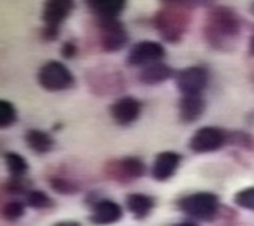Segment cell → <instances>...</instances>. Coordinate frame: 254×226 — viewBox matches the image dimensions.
<instances>
[{"mask_svg":"<svg viewBox=\"0 0 254 226\" xmlns=\"http://www.w3.org/2000/svg\"><path fill=\"white\" fill-rule=\"evenodd\" d=\"M34 189L32 188V181L26 177H10L8 180L3 183V191L10 196H28L29 192Z\"/></svg>","mask_w":254,"mask_h":226,"instance_id":"obj_22","label":"cell"},{"mask_svg":"<svg viewBox=\"0 0 254 226\" xmlns=\"http://www.w3.org/2000/svg\"><path fill=\"white\" fill-rule=\"evenodd\" d=\"M176 207L187 217L198 222H217V218L222 212L219 196L211 191H198L191 194L180 196L176 201Z\"/></svg>","mask_w":254,"mask_h":226,"instance_id":"obj_3","label":"cell"},{"mask_svg":"<svg viewBox=\"0 0 254 226\" xmlns=\"http://www.w3.org/2000/svg\"><path fill=\"white\" fill-rule=\"evenodd\" d=\"M98 45L105 53L121 51L129 42V34L126 31V26L121 19H106L98 21Z\"/></svg>","mask_w":254,"mask_h":226,"instance_id":"obj_8","label":"cell"},{"mask_svg":"<svg viewBox=\"0 0 254 226\" xmlns=\"http://www.w3.org/2000/svg\"><path fill=\"white\" fill-rule=\"evenodd\" d=\"M47 181H49V186L57 192V194L62 196H74L77 192H81L82 186L76 178H72L69 175L64 174H53L47 177Z\"/></svg>","mask_w":254,"mask_h":226,"instance_id":"obj_20","label":"cell"},{"mask_svg":"<svg viewBox=\"0 0 254 226\" xmlns=\"http://www.w3.org/2000/svg\"><path fill=\"white\" fill-rule=\"evenodd\" d=\"M18 122L16 106L8 99H0V127L10 129L11 125Z\"/></svg>","mask_w":254,"mask_h":226,"instance_id":"obj_25","label":"cell"},{"mask_svg":"<svg viewBox=\"0 0 254 226\" xmlns=\"http://www.w3.org/2000/svg\"><path fill=\"white\" fill-rule=\"evenodd\" d=\"M3 162H5V167L8 170L10 177H26L28 175L29 164L21 154H18V152L6 151L3 154Z\"/></svg>","mask_w":254,"mask_h":226,"instance_id":"obj_21","label":"cell"},{"mask_svg":"<svg viewBox=\"0 0 254 226\" xmlns=\"http://www.w3.org/2000/svg\"><path fill=\"white\" fill-rule=\"evenodd\" d=\"M204 2L191 0H163L151 23L158 36L168 44H180L191 26V10Z\"/></svg>","mask_w":254,"mask_h":226,"instance_id":"obj_2","label":"cell"},{"mask_svg":"<svg viewBox=\"0 0 254 226\" xmlns=\"http://www.w3.org/2000/svg\"><path fill=\"white\" fill-rule=\"evenodd\" d=\"M53 226H82V225L76 220H63V222H57Z\"/></svg>","mask_w":254,"mask_h":226,"instance_id":"obj_31","label":"cell"},{"mask_svg":"<svg viewBox=\"0 0 254 226\" xmlns=\"http://www.w3.org/2000/svg\"><path fill=\"white\" fill-rule=\"evenodd\" d=\"M164 56L166 48L161 42L140 41L130 46V50L126 56V63L130 68H143V66L163 61Z\"/></svg>","mask_w":254,"mask_h":226,"instance_id":"obj_10","label":"cell"},{"mask_svg":"<svg viewBox=\"0 0 254 226\" xmlns=\"http://www.w3.org/2000/svg\"><path fill=\"white\" fill-rule=\"evenodd\" d=\"M180 162H182V156L176 151L159 152V154H156L155 161L151 164V169H150L153 180H156L159 183L169 181L171 178L177 174Z\"/></svg>","mask_w":254,"mask_h":226,"instance_id":"obj_12","label":"cell"},{"mask_svg":"<svg viewBox=\"0 0 254 226\" xmlns=\"http://www.w3.org/2000/svg\"><path fill=\"white\" fill-rule=\"evenodd\" d=\"M74 2L72 0H49L44 3L42 8V21L50 28H60L66 19L74 11Z\"/></svg>","mask_w":254,"mask_h":226,"instance_id":"obj_14","label":"cell"},{"mask_svg":"<svg viewBox=\"0 0 254 226\" xmlns=\"http://www.w3.org/2000/svg\"><path fill=\"white\" fill-rule=\"evenodd\" d=\"M233 204L240 209L254 212V186H248V188L237 191L235 196H233Z\"/></svg>","mask_w":254,"mask_h":226,"instance_id":"obj_27","label":"cell"},{"mask_svg":"<svg viewBox=\"0 0 254 226\" xmlns=\"http://www.w3.org/2000/svg\"><path fill=\"white\" fill-rule=\"evenodd\" d=\"M243 21L238 13L225 5H212L206 13L203 24V37L212 50L230 53L242 36Z\"/></svg>","mask_w":254,"mask_h":226,"instance_id":"obj_1","label":"cell"},{"mask_svg":"<svg viewBox=\"0 0 254 226\" xmlns=\"http://www.w3.org/2000/svg\"><path fill=\"white\" fill-rule=\"evenodd\" d=\"M24 141L36 154H49L55 148V139L49 132L41 129H31L24 134Z\"/></svg>","mask_w":254,"mask_h":226,"instance_id":"obj_19","label":"cell"},{"mask_svg":"<svg viewBox=\"0 0 254 226\" xmlns=\"http://www.w3.org/2000/svg\"><path fill=\"white\" fill-rule=\"evenodd\" d=\"M126 209L130 212L132 217L138 222H143L145 218L151 215V212L156 207L155 197L150 194H143V192H132V194L126 196Z\"/></svg>","mask_w":254,"mask_h":226,"instance_id":"obj_18","label":"cell"},{"mask_svg":"<svg viewBox=\"0 0 254 226\" xmlns=\"http://www.w3.org/2000/svg\"><path fill=\"white\" fill-rule=\"evenodd\" d=\"M179 119L182 124H195L201 119L206 111V99L203 95L198 96H180L179 99Z\"/></svg>","mask_w":254,"mask_h":226,"instance_id":"obj_17","label":"cell"},{"mask_svg":"<svg viewBox=\"0 0 254 226\" xmlns=\"http://www.w3.org/2000/svg\"><path fill=\"white\" fill-rule=\"evenodd\" d=\"M62 56L64 59H74L77 56V53H79V46L76 45V42H72V41H66L63 45H62Z\"/></svg>","mask_w":254,"mask_h":226,"instance_id":"obj_28","label":"cell"},{"mask_svg":"<svg viewBox=\"0 0 254 226\" xmlns=\"http://www.w3.org/2000/svg\"><path fill=\"white\" fill-rule=\"evenodd\" d=\"M248 55L251 58H254V24H253V32H251L250 42H248Z\"/></svg>","mask_w":254,"mask_h":226,"instance_id":"obj_30","label":"cell"},{"mask_svg":"<svg viewBox=\"0 0 254 226\" xmlns=\"http://www.w3.org/2000/svg\"><path fill=\"white\" fill-rule=\"evenodd\" d=\"M24 204L34 210H47V209L55 207V201H53L47 192H44L41 189H32L29 194L26 196Z\"/></svg>","mask_w":254,"mask_h":226,"instance_id":"obj_23","label":"cell"},{"mask_svg":"<svg viewBox=\"0 0 254 226\" xmlns=\"http://www.w3.org/2000/svg\"><path fill=\"white\" fill-rule=\"evenodd\" d=\"M211 81V72L203 64L189 66L177 71L174 82L177 90L182 93V96H198L203 95V91L208 89Z\"/></svg>","mask_w":254,"mask_h":226,"instance_id":"obj_7","label":"cell"},{"mask_svg":"<svg viewBox=\"0 0 254 226\" xmlns=\"http://www.w3.org/2000/svg\"><path fill=\"white\" fill-rule=\"evenodd\" d=\"M26 214V204L21 201H8L2 205V218L5 222H18Z\"/></svg>","mask_w":254,"mask_h":226,"instance_id":"obj_26","label":"cell"},{"mask_svg":"<svg viewBox=\"0 0 254 226\" xmlns=\"http://www.w3.org/2000/svg\"><path fill=\"white\" fill-rule=\"evenodd\" d=\"M103 175L108 180L118 184H130L132 181L140 180L148 174V167L140 157L135 156H124L108 159L103 164Z\"/></svg>","mask_w":254,"mask_h":226,"instance_id":"obj_4","label":"cell"},{"mask_svg":"<svg viewBox=\"0 0 254 226\" xmlns=\"http://www.w3.org/2000/svg\"><path fill=\"white\" fill-rule=\"evenodd\" d=\"M174 226H201L199 223H195V222H180L177 225H174Z\"/></svg>","mask_w":254,"mask_h":226,"instance_id":"obj_32","label":"cell"},{"mask_svg":"<svg viewBox=\"0 0 254 226\" xmlns=\"http://www.w3.org/2000/svg\"><path fill=\"white\" fill-rule=\"evenodd\" d=\"M227 144L245 151H254V136L243 130L227 132Z\"/></svg>","mask_w":254,"mask_h":226,"instance_id":"obj_24","label":"cell"},{"mask_svg":"<svg viewBox=\"0 0 254 226\" xmlns=\"http://www.w3.org/2000/svg\"><path fill=\"white\" fill-rule=\"evenodd\" d=\"M85 82L93 95L100 96L115 95L126 89V81L121 72L116 69H102L97 66L87 71Z\"/></svg>","mask_w":254,"mask_h":226,"instance_id":"obj_6","label":"cell"},{"mask_svg":"<svg viewBox=\"0 0 254 226\" xmlns=\"http://www.w3.org/2000/svg\"><path fill=\"white\" fill-rule=\"evenodd\" d=\"M250 13L254 16V2H251V5H250Z\"/></svg>","mask_w":254,"mask_h":226,"instance_id":"obj_33","label":"cell"},{"mask_svg":"<svg viewBox=\"0 0 254 226\" xmlns=\"http://www.w3.org/2000/svg\"><path fill=\"white\" fill-rule=\"evenodd\" d=\"M123 217H124L123 205H119L118 202L111 201V199H105V197H102L98 202H95V204H93L92 207H90L89 222H90L92 225L108 226V225H115V223H118Z\"/></svg>","mask_w":254,"mask_h":226,"instance_id":"obj_13","label":"cell"},{"mask_svg":"<svg viewBox=\"0 0 254 226\" xmlns=\"http://www.w3.org/2000/svg\"><path fill=\"white\" fill-rule=\"evenodd\" d=\"M41 37L45 42H55L60 37V28H50V26H44L41 29Z\"/></svg>","mask_w":254,"mask_h":226,"instance_id":"obj_29","label":"cell"},{"mask_svg":"<svg viewBox=\"0 0 254 226\" xmlns=\"http://www.w3.org/2000/svg\"><path fill=\"white\" fill-rule=\"evenodd\" d=\"M176 74L177 72L174 71L169 64L159 61V63H153V64L140 68L138 82L143 85H150V87H155V85H161L164 82L171 81V79L176 77Z\"/></svg>","mask_w":254,"mask_h":226,"instance_id":"obj_15","label":"cell"},{"mask_svg":"<svg viewBox=\"0 0 254 226\" xmlns=\"http://www.w3.org/2000/svg\"><path fill=\"white\" fill-rule=\"evenodd\" d=\"M227 144V130L220 127H206L198 129L189 139V148L195 154H208L222 149Z\"/></svg>","mask_w":254,"mask_h":226,"instance_id":"obj_9","label":"cell"},{"mask_svg":"<svg viewBox=\"0 0 254 226\" xmlns=\"http://www.w3.org/2000/svg\"><path fill=\"white\" fill-rule=\"evenodd\" d=\"M37 84L45 91L58 93L74 87L76 77L66 64H63L62 61H57V59H50V61H45L39 68Z\"/></svg>","mask_w":254,"mask_h":226,"instance_id":"obj_5","label":"cell"},{"mask_svg":"<svg viewBox=\"0 0 254 226\" xmlns=\"http://www.w3.org/2000/svg\"><path fill=\"white\" fill-rule=\"evenodd\" d=\"M126 0H87L85 5L98 21L119 19L126 10Z\"/></svg>","mask_w":254,"mask_h":226,"instance_id":"obj_16","label":"cell"},{"mask_svg":"<svg viewBox=\"0 0 254 226\" xmlns=\"http://www.w3.org/2000/svg\"><path fill=\"white\" fill-rule=\"evenodd\" d=\"M143 104L135 96H121L110 106V116L119 127H129L138 121Z\"/></svg>","mask_w":254,"mask_h":226,"instance_id":"obj_11","label":"cell"}]
</instances>
